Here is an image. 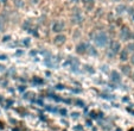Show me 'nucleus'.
Instances as JSON below:
<instances>
[{
    "mask_svg": "<svg viewBox=\"0 0 134 131\" xmlns=\"http://www.w3.org/2000/svg\"><path fill=\"white\" fill-rule=\"evenodd\" d=\"M94 42L100 46H104L108 43V36L104 32H96L94 35Z\"/></svg>",
    "mask_w": 134,
    "mask_h": 131,
    "instance_id": "1",
    "label": "nucleus"
},
{
    "mask_svg": "<svg viewBox=\"0 0 134 131\" xmlns=\"http://www.w3.org/2000/svg\"><path fill=\"white\" fill-rule=\"evenodd\" d=\"M120 37H121V39H123V41H128V39L132 37V32L129 31L128 27H123L122 30H121V32H120Z\"/></svg>",
    "mask_w": 134,
    "mask_h": 131,
    "instance_id": "2",
    "label": "nucleus"
},
{
    "mask_svg": "<svg viewBox=\"0 0 134 131\" xmlns=\"http://www.w3.org/2000/svg\"><path fill=\"white\" fill-rule=\"evenodd\" d=\"M64 22L63 20H57L53 25H52V30L55 31V32H61V31H63L64 29Z\"/></svg>",
    "mask_w": 134,
    "mask_h": 131,
    "instance_id": "3",
    "label": "nucleus"
},
{
    "mask_svg": "<svg viewBox=\"0 0 134 131\" xmlns=\"http://www.w3.org/2000/svg\"><path fill=\"white\" fill-rule=\"evenodd\" d=\"M76 51H77L78 54H84V53L87 51V44H84V43L78 44V45L76 46Z\"/></svg>",
    "mask_w": 134,
    "mask_h": 131,
    "instance_id": "4",
    "label": "nucleus"
},
{
    "mask_svg": "<svg viewBox=\"0 0 134 131\" xmlns=\"http://www.w3.org/2000/svg\"><path fill=\"white\" fill-rule=\"evenodd\" d=\"M65 36L63 35H58L55 37V43L56 44H58V45H61V44H63V43H65Z\"/></svg>",
    "mask_w": 134,
    "mask_h": 131,
    "instance_id": "5",
    "label": "nucleus"
},
{
    "mask_svg": "<svg viewBox=\"0 0 134 131\" xmlns=\"http://www.w3.org/2000/svg\"><path fill=\"white\" fill-rule=\"evenodd\" d=\"M84 6H86V8H87L88 11L93 10V7H94V0H86V4H84Z\"/></svg>",
    "mask_w": 134,
    "mask_h": 131,
    "instance_id": "6",
    "label": "nucleus"
},
{
    "mask_svg": "<svg viewBox=\"0 0 134 131\" xmlns=\"http://www.w3.org/2000/svg\"><path fill=\"white\" fill-rule=\"evenodd\" d=\"M112 50H113V53H119V50H120V43L119 42H114L113 43V45H112Z\"/></svg>",
    "mask_w": 134,
    "mask_h": 131,
    "instance_id": "7",
    "label": "nucleus"
},
{
    "mask_svg": "<svg viewBox=\"0 0 134 131\" xmlns=\"http://www.w3.org/2000/svg\"><path fill=\"white\" fill-rule=\"evenodd\" d=\"M121 70H122L126 75H130V73H132V69H130L129 66H122V67H121Z\"/></svg>",
    "mask_w": 134,
    "mask_h": 131,
    "instance_id": "8",
    "label": "nucleus"
},
{
    "mask_svg": "<svg viewBox=\"0 0 134 131\" xmlns=\"http://www.w3.org/2000/svg\"><path fill=\"white\" fill-rule=\"evenodd\" d=\"M120 60H121V61H126V60H128V51L127 50L121 51V54H120Z\"/></svg>",
    "mask_w": 134,
    "mask_h": 131,
    "instance_id": "9",
    "label": "nucleus"
},
{
    "mask_svg": "<svg viewBox=\"0 0 134 131\" xmlns=\"http://www.w3.org/2000/svg\"><path fill=\"white\" fill-rule=\"evenodd\" d=\"M127 51L128 53H134V43H129L127 45Z\"/></svg>",
    "mask_w": 134,
    "mask_h": 131,
    "instance_id": "10",
    "label": "nucleus"
},
{
    "mask_svg": "<svg viewBox=\"0 0 134 131\" xmlns=\"http://www.w3.org/2000/svg\"><path fill=\"white\" fill-rule=\"evenodd\" d=\"M123 10H126V7H125L123 5H120V6H118V7H116V11H118V13H122Z\"/></svg>",
    "mask_w": 134,
    "mask_h": 131,
    "instance_id": "11",
    "label": "nucleus"
},
{
    "mask_svg": "<svg viewBox=\"0 0 134 131\" xmlns=\"http://www.w3.org/2000/svg\"><path fill=\"white\" fill-rule=\"evenodd\" d=\"M112 76H113V80L120 81V76H119V74H118V73H115V72H113V74H112Z\"/></svg>",
    "mask_w": 134,
    "mask_h": 131,
    "instance_id": "12",
    "label": "nucleus"
},
{
    "mask_svg": "<svg viewBox=\"0 0 134 131\" xmlns=\"http://www.w3.org/2000/svg\"><path fill=\"white\" fill-rule=\"evenodd\" d=\"M113 1H119V0H113Z\"/></svg>",
    "mask_w": 134,
    "mask_h": 131,
    "instance_id": "13",
    "label": "nucleus"
},
{
    "mask_svg": "<svg viewBox=\"0 0 134 131\" xmlns=\"http://www.w3.org/2000/svg\"><path fill=\"white\" fill-rule=\"evenodd\" d=\"M133 19H134V13H133Z\"/></svg>",
    "mask_w": 134,
    "mask_h": 131,
    "instance_id": "14",
    "label": "nucleus"
}]
</instances>
